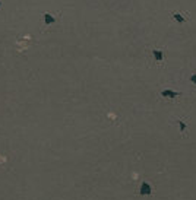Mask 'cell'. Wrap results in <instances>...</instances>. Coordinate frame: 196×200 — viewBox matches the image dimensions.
Listing matches in <instances>:
<instances>
[{
  "instance_id": "obj_5",
  "label": "cell",
  "mask_w": 196,
  "mask_h": 200,
  "mask_svg": "<svg viewBox=\"0 0 196 200\" xmlns=\"http://www.w3.org/2000/svg\"><path fill=\"white\" fill-rule=\"evenodd\" d=\"M173 18L176 19L177 24H184V22H186V19L183 18V15H180L179 12H173Z\"/></svg>"
},
{
  "instance_id": "obj_4",
  "label": "cell",
  "mask_w": 196,
  "mask_h": 200,
  "mask_svg": "<svg viewBox=\"0 0 196 200\" xmlns=\"http://www.w3.org/2000/svg\"><path fill=\"white\" fill-rule=\"evenodd\" d=\"M152 56H154V60H157V61H161L163 60V51L161 50H158V48H154L152 50Z\"/></svg>"
},
{
  "instance_id": "obj_8",
  "label": "cell",
  "mask_w": 196,
  "mask_h": 200,
  "mask_svg": "<svg viewBox=\"0 0 196 200\" xmlns=\"http://www.w3.org/2000/svg\"><path fill=\"white\" fill-rule=\"evenodd\" d=\"M0 9H2V0H0Z\"/></svg>"
},
{
  "instance_id": "obj_6",
  "label": "cell",
  "mask_w": 196,
  "mask_h": 200,
  "mask_svg": "<svg viewBox=\"0 0 196 200\" xmlns=\"http://www.w3.org/2000/svg\"><path fill=\"white\" fill-rule=\"evenodd\" d=\"M179 126H180V131H182V133L186 131V129H187V127H186V123H183L182 120H179Z\"/></svg>"
},
{
  "instance_id": "obj_7",
  "label": "cell",
  "mask_w": 196,
  "mask_h": 200,
  "mask_svg": "<svg viewBox=\"0 0 196 200\" xmlns=\"http://www.w3.org/2000/svg\"><path fill=\"white\" fill-rule=\"evenodd\" d=\"M190 82H193V83L196 85V75H192V76H190Z\"/></svg>"
},
{
  "instance_id": "obj_2",
  "label": "cell",
  "mask_w": 196,
  "mask_h": 200,
  "mask_svg": "<svg viewBox=\"0 0 196 200\" xmlns=\"http://www.w3.org/2000/svg\"><path fill=\"white\" fill-rule=\"evenodd\" d=\"M151 193H152V187H151V184H149V183H146V181H143V183L141 184L139 194H141V196H149Z\"/></svg>"
},
{
  "instance_id": "obj_3",
  "label": "cell",
  "mask_w": 196,
  "mask_h": 200,
  "mask_svg": "<svg viewBox=\"0 0 196 200\" xmlns=\"http://www.w3.org/2000/svg\"><path fill=\"white\" fill-rule=\"evenodd\" d=\"M161 95H163L164 98H176L179 94H177L176 91H171V89H164V91L161 92Z\"/></svg>"
},
{
  "instance_id": "obj_1",
  "label": "cell",
  "mask_w": 196,
  "mask_h": 200,
  "mask_svg": "<svg viewBox=\"0 0 196 200\" xmlns=\"http://www.w3.org/2000/svg\"><path fill=\"white\" fill-rule=\"evenodd\" d=\"M61 19V12L56 10V12H42V24H44V28H50L53 25H57Z\"/></svg>"
}]
</instances>
